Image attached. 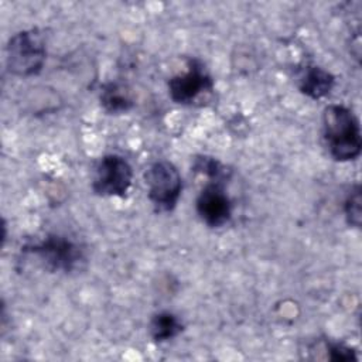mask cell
<instances>
[{"label": "cell", "instance_id": "cell-10", "mask_svg": "<svg viewBox=\"0 0 362 362\" xmlns=\"http://www.w3.org/2000/svg\"><path fill=\"white\" fill-rule=\"evenodd\" d=\"M182 328L181 320L170 311L157 313L150 321V334L156 342H167L175 338Z\"/></svg>", "mask_w": 362, "mask_h": 362}, {"label": "cell", "instance_id": "cell-1", "mask_svg": "<svg viewBox=\"0 0 362 362\" xmlns=\"http://www.w3.org/2000/svg\"><path fill=\"white\" fill-rule=\"evenodd\" d=\"M322 133L331 157L345 163L356 160L362 150L359 120L344 105H328L322 113Z\"/></svg>", "mask_w": 362, "mask_h": 362}, {"label": "cell", "instance_id": "cell-4", "mask_svg": "<svg viewBox=\"0 0 362 362\" xmlns=\"http://www.w3.org/2000/svg\"><path fill=\"white\" fill-rule=\"evenodd\" d=\"M147 195L157 212H171L181 197L182 180L177 167L167 161L158 160L144 171Z\"/></svg>", "mask_w": 362, "mask_h": 362}, {"label": "cell", "instance_id": "cell-8", "mask_svg": "<svg viewBox=\"0 0 362 362\" xmlns=\"http://www.w3.org/2000/svg\"><path fill=\"white\" fill-rule=\"evenodd\" d=\"M335 85V76L318 65H307L298 79V89L311 99L327 96Z\"/></svg>", "mask_w": 362, "mask_h": 362}, {"label": "cell", "instance_id": "cell-3", "mask_svg": "<svg viewBox=\"0 0 362 362\" xmlns=\"http://www.w3.org/2000/svg\"><path fill=\"white\" fill-rule=\"evenodd\" d=\"M33 255L48 272L72 273L85 262L83 249L66 236L49 233L42 239L28 243L23 249Z\"/></svg>", "mask_w": 362, "mask_h": 362}, {"label": "cell", "instance_id": "cell-2", "mask_svg": "<svg viewBox=\"0 0 362 362\" xmlns=\"http://www.w3.org/2000/svg\"><path fill=\"white\" fill-rule=\"evenodd\" d=\"M6 52L10 74L21 78L34 76L41 72L47 58L44 35L38 28L16 33L10 37Z\"/></svg>", "mask_w": 362, "mask_h": 362}, {"label": "cell", "instance_id": "cell-13", "mask_svg": "<svg viewBox=\"0 0 362 362\" xmlns=\"http://www.w3.org/2000/svg\"><path fill=\"white\" fill-rule=\"evenodd\" d=\"M327 351H329L328 358L331 361H354L356 359V355L354 349L344 344H327Z\"/></svg>", "mask_w": 362, "mask_h": 362}, {"label": "cell", "instance_id": "cell-7", "mask_svg": "<svg viewBox=\"0 0 362 362\" xmlns=\"http://www.w3.org/2000/svg\"><path fill=\"white\" fill-rule=\"evenodd\" d=\"M197 214L209 228H221L232 216V202L222 182L208 181L197 197Z\"/></svg>", "mask_w": 362, "mask_h": 362}, {"label": "cell", "instance_id": "cell-6", "mask_svg": "<svg viewBox=\"0 0 362 362\" xmlns=\"http://www.w3.org/2000/svg\"><path fill=\"white\" fill-rule=\"evenodd\" d=\"M168 95L178 105H192L202 95L214 90V81L199 59L191 58L187 69L168 81Z\"/></svg>", "mask_w": 362, "mask_h": 362}, {"label": "cell", "instance_id": "cell-9", "mask_svg": "<svg viewBox=\"0 0 362 362\" xmlns=\"http://www.w3.org/2000/svg\"><path fill=\"white\" fill-rule=\"evenodd\" d=\"M102 107L110 115H120L129 112L134 106L130 90L117 82H109L102 86L99 96Z\"/></svg>", "mask_w": 362, "mask_h": 362}, {"label": "cell", "instance_id": "cell-5", "mask_svg": "<svg viewBox=\"0 0 362 362\" xmlns=\"http://www.w3.org/2000/svg\"><path fill=\"white\" fill-rule=\"evenodd\" d=\"M133 170L119 154H106L96 164L92 189L99 197H126L132 187Z\"/></svg>", "mask_w": 362, "mask_h": 362}, {"label": "cell", "instance_id": "cell-12", "mask_svg": "<svg viewBox=\"0 0 362 362\" xmlns=\"http://www.w3.org/2000/svg\"><path fill=\"white\" fill-rule=\"evenodd\" d=\"M344 214L348 225L361 228L362 222V198H361V187L355 185L348 194L344 202Z\"/></svg>", "mask_w": 362, "mask_h": 362}, {"label": "cell", "instance_id": "cell-11", "mask_svg": "<svg viewBox=\"0 0 362 362\" xmlns=\"http://www.w3.org/2000/svg\"><path fill=\"white\" fill-rule=\"evenodd\" d=\"M192 171L205 175L212 182H222V184L223 181H226L229 174V170H226V167L222 163L208 156L195 157L192 164Z\"/></svg>", "mask_w": 362, "mask_h": 362}]
</instances>
